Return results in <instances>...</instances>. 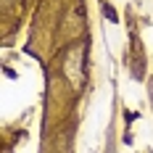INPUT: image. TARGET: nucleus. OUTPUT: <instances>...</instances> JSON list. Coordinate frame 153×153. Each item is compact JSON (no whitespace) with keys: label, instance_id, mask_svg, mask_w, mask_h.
Returning <instances> with one entry per match:
<instances>
[{"label":"nucleus","instance_id":"1","mask_svg":"<svg viewBox=\"0 0 153 153\" xmlns=\"http://www.w3.org/2000/svg\"><path fill=\"white\" fill-rule=\"evenodd\" d=\"M106 16H108V19H111V21H116V13H114V11L108 8V5H106Z\"/></svg>","mask_w":153,"mask_h":153}]
</instances>
